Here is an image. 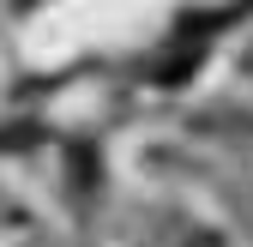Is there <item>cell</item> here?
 Instances as JSON below:
<instances>
[]
</instances>
